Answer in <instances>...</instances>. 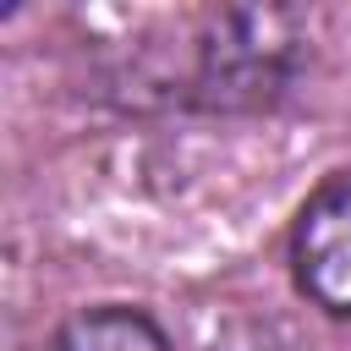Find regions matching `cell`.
I'll return each instance as SVG.
<instances>
[{
  "mask_svg": "<svg viewBox=\"0 0 351 351\" xmlns=\"http://www.w3.org/2000/svg\"><path fill=\"white\" fill-rule=\"evenodd\" d=\"M296 285L335 318H351V170L318 181L291 230Z\"/></svg>",
  "mask_w": 351,
  "mask_h": 351,
  "instance_id": "1",
  "label": "cell"
},
{
  "mask_svg": "<svg viewBox=\"0 0 351 351\" xmlns=\"http://www.w3.org/2000/svg\"><path fill=\"white\" fill-rule=\"evenodd\" d=\"M49 351H170V346L165 329L137 307H88L55 329Z\"/></svg>",
  "mask_w": 351,
  "mask_h": 351,
  "instance_id": "2",
  "label": "cell"
},
{
  "mask_svg": "<svg viewBox=\"0 0 351 351\" xmlns=\"http://www.w3.org/2000/svg\"><path fill=\"white\" fill-rule=\"evenodd\" d=\"M214 351H302V346L285 329H274V324H230L214 340Z\"/></svg>",
  "mask_w": 351,
  "mask_h": 351,
  "instance_id": "3",
  "label": "cell"
}]
</instances>
